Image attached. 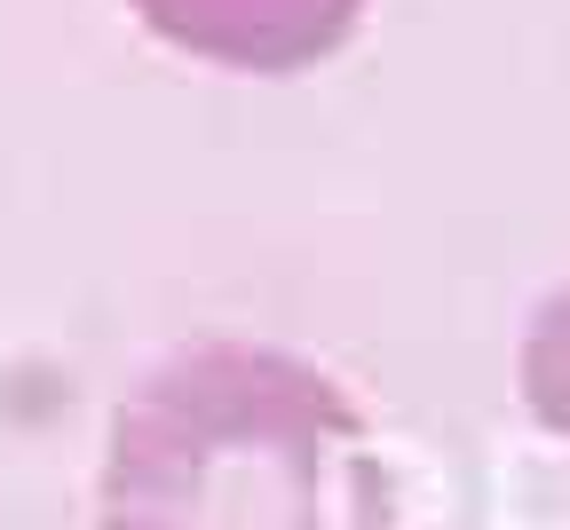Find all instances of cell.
Instances as JSON below:
<instances>
[{"label": "cell", "instance_id": "cell-3", "mask_svg": "<svg viewBox=\"0 0 570 530\" xmlns=\"http://www.w3.org/2000/svg\"><path fill=\"white\" fill-rule=\"evenodd\" d=\"M515 381H523V404L547 435L570 443V277L531 310L523 325V356H515Z\"/></svg>", "mask_w": 570, "mask_h": 530}, {"label": "cell", "instance_id": "cell-1", "mask_svg": "<svg viewBox=\"0 0 570 530\" xmlns=\"http://www.w3.org/2000/svg\"><path fill=\"white\" fill-rule=\"evenodd\" d=\"M365 420L333 372L254 341H198L119 396L96 530H348Z\"/></svg>", "mask_w": 570, "mask_h": 530}, {"label": "cell", "instance_id": "cell-2", "mask_svg": "<svg viewBox=\"0 0 570 530\" xmlns=\"http://www.w3.org/2000/svg\"><path fill=\"white\" fill-rule=\"evenodd\" d=\"M127 17L190 63L294 80L356 32L365 0H127Z\"/></svg>", "mask_w": 570, "mask_h": 530}]
</instances>
